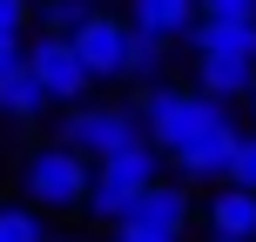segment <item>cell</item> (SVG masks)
Listing matches in <instances>:
<instances>
[{
    "label": "cell",
    "mask_w": 256,
    "mask_h": 242,
    "mask_svg": "<svg viewBox=\"0 0 256 242\" xmlns=\"http://www.w3.org/2000/svg\"><path fill=\"white\" fill-rule=\"evenodd\" d=\"M250 135H256V88H250Z\"/></svg>",
    "instance_id": "cell-21"
},
{
    "label": "cell",
    "mask_w": 256,
    "mask_h": 242,
    "mask_svg": "<svg viewBox=\"0 0 256 242\" xmlns=\"http://www.w3.org/2000/svg\"><path fill=\"white\" fill-rule=\"evenodd\" d=\"M209 242H216V236H209Z\"/></svg>",
    "instance_id": "cell-24"
},
{
    "label": "cell",
    "mask_w": 256,
    "mask_h": 242,
    "mask_svg": "<svg viewBox=\"0 0 256 242\" xmlns=\"http://www.w3.org/2000/svg\"><path fill=\"white\" fill-rule=\"evenodd\" d=\"M0 242H48L34 209H0Z\"/></svg>",
    "instance_id": "cell-16"
},
{
    "label": "cell",
    "mask_w": 256,
    "mask_h": 242,
    "mask_svg": "<svg viewBox=\"0 0 256 242\" xmlns=\"http://www.w3.org/2000/svg\"><path fill=\"white\" fill-rule=\"evenodd\" d=\"M27 27H34V0H0V34L20 40Z\"/></svg>",
    "instance_id": "cell-18"
},
{
    "label": "cell",
    "mask_w": 256,
    "mask_h": 242,
    "mask_svg": "<svg viewBox=\"0 0 256 242\" xmlns=\"http://www.w3.org/2000/svg\"><path fill=\"white\" fill-rule=\"evenodd\" d=\"M88 175L94 168L81 162L74 148H61V141H40V148H27L20 155V195H27V209H48V216H68V209H81L88 202Z\"/></svg>",
    "instance_id": "cell-2"
},
{
    "label": "cell",
    "mask_w": 256,
    "mask_h": 242,
    "mask_svg": "<svg viewBox=\"0 0 256 242\" xmlns=\"http://www.w3.org/2000/svg\"><path fill=\"white\" fill-rule=\"evenodd\" d=\"M209 229H216V242H256V195L222 182L209 195Z\"/></svg>",
    "instance_id": "cell-10"
},
{
    "label": "cell",
    "mask_w": 256,
    "mask_h": 242,
    "mask_svg": "<svg viewBox=\"0 0 256 242\" xmlns=\"http://www.w3.org/2000/svg\"><path fill=\"white\" fill-rule=\"evenodd\" d=\"M48 242H61V236H48Z\"/></svg>",
    "instance_id": "cell-22"
},
{
    "label": "cell",
    "mask_w": 256,
    "mask_h": 242,
    "mask_svg": "<svg viewBox=\"0 0 256 242\" xmlns=\"http://www.w3.org/2000/svg\"><path fill=\"white\" fill-rule=\"evenodd\" d=\"M189 216H196L189 182H155V189H148V195H142V202L115 222V236H162V242H182Z\"/></svg>",
    "instance_id": "cell-6"
},
{
    "label": "cell",
    "mask_w": 256,
    "mask_h": 242,
    "mask_svg": "<svg viewBox=\"0 0 256 242\" xmlns=\"http://www.w3.org/2000/svg\"><path fill=\"white\" fill-rule=\"evenodd\" d=\"M0 115H7V121H40V115H48V94L34 88L27 61L14 67V74H0Z\"/></svg>",
    "instance_id": "cell-13"
},
{
    "label": "cell",
    "mask_w": 256,
    "mask_h": 242,
    "mask_svg": "<svg viewBox=\"0 0 256 242\" xmlns=\"http://www.w3.org/2000/svg\"><path fill=\"white\" fill-rule=\"evenodd\" d=\"M250 88H256V67L243 61H196V94L202 101H250Z\"/></svg>",
    "instance_id": "cell-11"
},
{
    "label": "cell",
    "mask_w": 256,
    "mask_h": 242,
    "mask_svg": "<svg viewBox=\"0 0 256 242\" xmlns=\"http://www.w3.org/2000/svg\"><path fill=\"white\" fill-rule=\"evenodd\" d=\"M189 47H196V61H243V67H256V20L250 27H209V20H196Z\"/></svg>",
    "instance_id": "cell-9"
},
{
    "label": "cell",
    "mask_w": 256,
    "mask_h": 242,
    "mask_svg": "<svg viewBox=\"0 0 256 242\" xmlns=\"http://www.w3.org/2000/svg\"><path fill=\"white\" fill-rule=\"evenodd\" d=\"M142 141V121H135V108H122V101H81V108H68V121H61V148H74L81 162H108V155H122V148H135Z\"/></svg>",
    "instance_id": "cell-4"
},
{
    "label": "cell",
    "mask_w": 256,
    "mask_h": 242,
    "mask_svg": "<svg viewBox=\"0 0 256 242\" xmlns=\"http://www.w3.org/2000/svg\"><path fill=\"white\" fill-rule=\"evenodd\" d=\"M128 40H135L128 13H108V7H102L68 47H74L81 67H88V81H122V74H128Z\"/></svg>",
    "instance_id": "cell-7"
},
{
    "label": "cell",
    "mask_w": 256,
    "mask_h": 242,
    "mask_svg": "<svg viewBox=\"0 0 256 242\" xmlns=\"http://www.w3.org/2000/svg\"><path fill=\"white\" fill-rule=\"evenodd\" d=\"M128 27H135L142 40H189L196 27V0H128Z\"/></svg>",
    "instance_id": "cell-8"
},
{
    "label": "cell",
    "mask_w": 256,
    "mask_h": 242,
    "mask_svg": "<svg viewBox=\"0 0 256 242\" xmlns=\"http://www.w3.org/2000/svg\"><path fill=\"white\" fill-rule=\"evenodd\" d=\"M230 189H250V195H256V135L236 141V155H230Z\"/></svg>",
    "instance_id": "cell-17"
},
{
    "label": "cell",
    "mask_w": 256,
    "mask_h": 242,
    "mask_svg": "<svg viewBox=\"0 0 256 242\" xmlns=\"http://www.w3.org/2000/svg\"><path fill=\"white\" fill-rule=\"evenodd\" d=\"M94 7H102V0H94Z\"/></svg>",
    "instance_id": "cell-23"
},
{
    "label": "cell",
    "mask_w": 256,
    "mask_h": 242,
    "mask_svg": "<svg viewBox=\"0 0 256 242\" xmlns=\"http://www.w3.org/2000/svg\"><path fill=\"white\" fill-rule=\"evenodd\" d=\"M20 61H27V47H20V40H7V34H0V74H14Z\"/></svg>",
    "instance_id": "cell-19"
},
{
    "label": "cell",
    "mask_w": 256,
    "mask_h": 242,
    "mask_svg": "<svg viewBox=\"0 0 256 242\" xmlns=\"http://www.w3.org/2000/svg\"><path fill=\"white\" fill-rule=\"evenodd\" d=\"M94 13H102L94 0H34V20H40V34H48V40H74Z\"/></svg>",
    "instance_id": "cell-12"
},
{
    "label": "cell",
    "mask_w": 256,
    "mask_h": 242,
    "mask_svg": "<svg viewBox=\"0 0 256 242\" xmlns=\"http://www.w3.org/2000/svg\"><path fill=\"white\" fill-rule=\"evenodd\" d=\"M27 74H34V88L48 94V108H81L88 88H94L88 67L74 61V47H68V40H48V34L27 47Z\"/></svg>",
    "instance_id": "cell-5"
},
{
    "label": "cell",
    "mask_w": 256,
    "mask_h": 242,
    "mask_svg": "<svg viewBox=\"0 0 256 242\" xmlns=\"http://www.w3.org/2000/svg\"><path fill=\"white\" fill-rule=\"evenodd\" d=\"M196 20H209V27H250L256 0H196Z\"/></svg>",
    "instance_id": "cell-15"
},
{
    "label": "cell",
    "mask_w": 256,
    "mask_h": 242,
    "mask_svg": "<svg viewBox=\"0 0 256 242\" xmlns=\"http://www.w3.org/2000/svg\"><path fill=\"white\" fill-rule=\"evenodd\" d=\"M162 182V155L148 148V141H135V148H122V155H108V162H94V175H88V216L94 222H122L128 209L142 202V195Z\"/></svg>",
    "instance_id": "cell-3"
},
{
    "label": "cell",
    "mask_w": 256,
    "mask_h": 242,
    "mask_svg": "<svg viewBox=\"0 0 256 242\" xmlns=\"http://www.w3.org/2000/svg\"><path fill=\"white\" fill-rule=\"evenodd\" d=\"M115 242H162V236H115Z\"/></svg>",
    "instance_id": "cell-20"
},
{
    "label": "cell",
    "mask_w": 256,
    "mask_h": 242,
    "mask_svg": "<svg viewBox=\"0 0 256 242\" xmlns=\"http://www.w3.org/2000/svg\"><path fill=\"white\" fill-rule=\"evenodd\" d=\"M162 61H168V47H162V40H128V74L122 81H135V88H155V74H162Z\"/></svg>",
    "instance_id": "cell-14"
},
{
    "label": "cell",
    "mask_w": 256,
    "mask_h": 242,
    "mask_svg": "<svg viewBox=\"0 0 256 242\" xmlns=\"http://www.w3.org/2000/svg\"><path fill=\"white\" fill-rule=\"evenodd\" d=\"M135 121H142V141H148L162 162H176L189 182H230V155L243 141V128L230 121L222 101H202L196 88H155L135 94Z\"/></svg>",
    "instance_id": "cell-1"
}]
</instances>
